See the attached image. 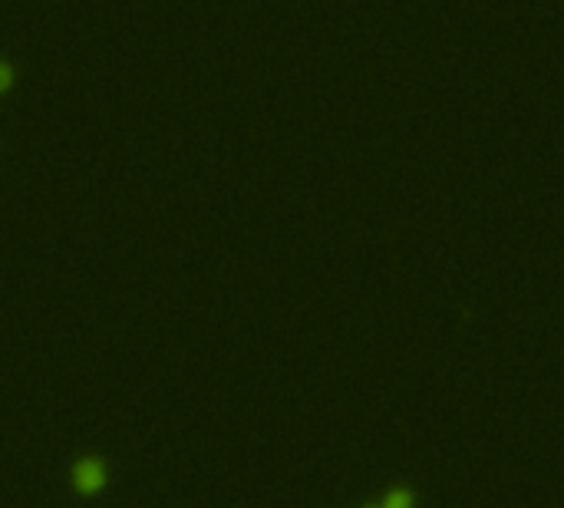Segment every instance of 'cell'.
Returning a JSON list of instances; mask_svg holds the SVG:
<instances>
[{
	"label": "cell",
	"instance_id": "6da1fadb",
	"mask_svg": "<svg viewBox=\"0 0 564 508\" xmlns=\"http://www.w3.org/2000/svg\"><path fill=\"white\" fill-rule=\"evenodd\" d=\"M70 485L80 499H92L110 485V465L102 455H80L70 469Z\"/></svg>",
	"mask_w": 564,
	"mask_h": 508
},
{
	"label": "cell",
	"instance_id": "7a4b0ae2",
	"mask_svg": "<svg viewBox=\"0 0 564 508\" xmlns=\"http://www.w3.org/2000/svg\"><path fill=\"white\" fill-rule=\"evenodd\" d=\"M14 83H17V73H14V66H10L7 60L0 56V100H4V96L14 90Z\"/></svg>",
	"mask_w": 564,
	"mask_h": 508
}]
</instances>
